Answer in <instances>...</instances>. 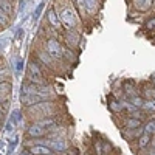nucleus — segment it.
Masks as SVG:
<instances>
[{"label": "nucleus", "mask_w": 155, "mask_h": 155, "mask_svg": "<svg viewBox=\"0 0 155 155\" xmlns=\"http://www.w3.org/2000/svg\"><path fill=\"white\" fill-rule=\"evenodd\" d=\"M28 115L37 116V118H47V116L53 115V106H51V102H47V101L37 102V104L28 107Z\"/></svg>", "instance_id": "obj_1"}, {"label": "nucleus", "mask_w": 155, "mask_h": 155, "mask_svg": "<svg viewBox=\"0 0 155 155\" xmlns=\"http://www.w3.org/2000/svg\"><path fill=\"white\" fill-rule=\"evenodd\" d=\"M45 50L53 59L64 58V48L61 47V44L56 41V39H48L47 44H45Z\"/></svg>", "instance_id": "obj_2"}, {"label": "nucleus", "mask_w": 155, "mask_h": 155, "mask_svg": "<svg viewBox=\"0 0 155 155\" xmlns=\"http://www.w3.org/2000/svg\"><path fill=\"white\" fill-rule=\"evenodd\" d=\"M45 99H47V95H44V93L20 95V102H22L23 106H27V107L34 106V104H37V102H42V101H45Z\"/></svg>", "instance_id": "obj_3"}, {"label": "nucleus", "mask_w": 155, "mask_h": 155, "mask_svg": "<svg viewBox=\"0 0 155 155\" xmlns=\"http://www.w3.org/2000/svg\"><path fill=\"white\" fill-rule=\"evenodd\" d=\"M61 22L71 30L76 25V12H74V9H71V8H65V9H64L61 12Z\"/></svg>", "instance_id": "obj_4"}, {"label": "nucleus", "mask_w": 155, "mask_h": 155, "mask_svg": "<svg viewBox=\"0 0 155 155\" xmlns=\"http://www.w3.org/2000/svg\"><path fill=\"white\" fill-rule=\"evenodd\" d=\"M45 134H47L45 127H42L39 123H33V124L28 127V135H30L31 138H41V137H44Z\"/></svg>", "instance_id": "obj_5"}, {"label": "nucleus", "mask_w": 155, "mask_h": 155, "mask_svg": "<svg viewBox=\"0 0 155 155\" xmlns=\"http://www.w3.org/2000/svg\"><path fill=\"white\" fill-rule=\"evenodd\" d=\"M28 152L31 155H51V149L47 147V146H42V144H36V146H31L28 149Z\"/></svg>", "instance_id": "obj_6"}, {"label": "nucleus", "mask_w": 155, "mask_h": 155, "mask_svg": "<svg viewBox=\"0 0 155 155\" xmlns=\"http://www.w3.org/2000/svg\"><path fill=\"white\" fill-rule=\"evenodd\" d=\"M28 76H34V78H42V70L37 65L36 61H30L28 64Z\"/></svg>", "instance_id": "obj_7"}, {"label": "nucleus", "mask_w": 155, "mask_h": 155, "mask_svg": "<svg viewBox=\"0 0 155 155\" xmlns=\"http://www.w3.org/2000/svg\"><path fill=\"white\" fill-rule=\"evenodd\" d=\"M48 20H50V23L53 25L54 28H59V27H61L59 16L56 14V11H54V9H50V11H48Z\"/></svg>", "instance_id": "obj_8"}, {"label": "nucleus", "mask_w": 155, "mask_h": 155, "mask_svg": "<svg viewBox=\"0 0 155 155\" xmlns=\"http://www.w3.org/2000/svg\"><path fill=\"white\" fill-rule=\"evenodd\" d=\"M150 135H147V134H143V135H140L138 137V147L140 149H144V147H147L149 144H150Z\"/></svg>", "instance_id": "obj_9"}, {"label": "nucleus", "mask_w": 155, "mask_h": 155, "mask_svg": "<svg viewBox=\"0 0 155 155\" xmlns=\"http://www.w3.org/2000/svg\"><path fill=\"white\" fill-rule=\"evenodd\" d=\"M124 124H126V127L129 129V130H134V129H138L141 126V120H137V118H132L130 116V118L126 120Z\"/></svg>", "instance_id": "obj_10"}, {"label": "nucleus", "mask_w": 155, "mask_h": 155, "mask_svg": "<svg viewBox=\"0 0 155 155\" xmlns=\"http://www.w3.org/2000/svg\"><path fill=\"white\" fill-rule=\"evenodd\" d=\"M37 56H39V59H41L45 65H50V67H53V58H51L48 53H44V51H39L37 53Z\"/></svg>", "instance_id": "obj_11"}, {"label": "nucleus", "mask_w": 155, "mask_h": 155, "mask_svg": "<svg viewBox=\"0 0 155 155\" xmlns=\"http://www.w3.org/2000/svg\"><path fill=\"white\" fill-rule=\"evenodd\" d=\"M143 130H144V134H147V135H155V118L146 123V126L143 127Z\"/></svg>", "instance_id": "obj_12"}, {"label": "nucleus", "mask_w": 155, "mask_h": 155, "mask_svg": "<svg viewBox=\"0 0 155 155\" xmlns=\"http://www.w3.org/2000/svg\"><path fill=\"white\" fill-rule=\"evenodd\" d=\"M96 6H98V0H85V11L93 14L96 11Z\"/></svg>", "instance_id": "obj_13"}, {"label": "nucleus", "mask_w": 155, "mask_h": 155, "mask_svg": "<svg viewBox=\"0 0 155 155\" xmlns=\"http://www.w3.org/2000/svg\"><path fill=\"white\" fill-rule=\"evenodd\" d=\"M130 104L135 107V109H141L143 107V104H144V99L141 98V96H130Z\"/></svg>", "instance_id": "obj_14"}, {"label": "nucleus", "mask_w": 155, "mask_h": 155, "mask_svg": "<svg viewBox=\"0 0 155 155\" xmlns=\"http://www.w3.org/2000/svg\"><path fill=\"white\" fill-rule=\"evenodd\" d=\"M11 88H12V85H11L8 81H5V82H0V95L5 96V95L11 93Z\"/></svg>", "instance_id": "obj_15"}, {"label": "nucleus", "mask_w": 155, "mask_h": 155, "mask_svg": "<svg viewBox=\"0 0 155 155\" xmlns=\"http://www.w3.org/2000/svg\"><path fill=\"white\" fill-rule=\"evenodd\" d=\"M141 109H144L146 112H155V99H149V101H144V104Z\"/></svg>", "instance_id": "obj_16"}, {"label": "nucleus", "mask_w": 155, "mask_h": 155, "mask_svg": "<svg viewBox=\"0 0 155 155\" xmlns=\"http://www.w3.org/2000/svg\"><path fill=\"white\" fill-rule=\"evenodd\" d=\"M20 118H22V115H20V110H12V112H11L9 121H12L14 124H19V123H20Z\"/></svg>", "instance_id": "obj_17"}, {"label": "nucleus", "mask_w": 155, "mask_h": 155, "mask_svg": "<svg viewBox=\"0 0 155 155\" xmlns=\"http://www.w3.org/2000/svg\"><path fill=\"white\" fill-rule=\"evenodd\" d=\"M67 42H68V45H76L78 44V34L76 33H67Z\"/></svg>", "instance_id": "obj_18"}, {"label": "nucleus", "mask_w": 155, "mask_h": 155, "mask_svg": "<svg viewBox=\"0 0 155 155\" xmlns=\"http://www.w3.org/2000/svg\"><path fill=\"white\" fill-rule=\"evenodd\" d=\"M0 9H3V12H6V14L11 11V5L8 0H0Z\"/></svg>", "instance_id": "obj_19"}, {"label": "nucleus", "mask_w": 155, "mask_h": 155, "mask_svg": "<svg viewBox=\"0 0 155 155\" xmlns=\"http://www.w3.org/2000/svg\"><path fill=\"white\" fill-rule=\"evenodd\" d=\"M14 127H16L14 123H12V121H8V123H6V127H5V130H6L8 134H12V132H14Z\"/></svg>", "instance_id": "obj_20"}, {"label": "nucleus", "mask_w": 155, "mask_h": 155, "mask_svg": "<svg viewBox=\"0 0 155 155\" xmlns=\"http://www.w3.org/2000/svg\"><path fill=\"white\" fill-rule=\"evenodd\" d=\"M5 14H6V12H2V9H0V23H2V25H5L8 22V17Z\"/></svg>", "instance_id": "obj_21"}, {"label": "nucleus", "mask_w": 155, "mask_h": 155, "mask_svg": "<svg viewBox=\"0 0 155 155\" xmlns=\"http://www.w3.org/2000/svg\"><path fill=\"white\" fill-rule=\"evenodd\" d=\"M135 2H137L138 8L141 6V3H146V5H144V8H147V6H149V2H150V0H135Z\"/></svg>", "instance_id": "obj_22"}, {"label": "nucleus", "mask_w": 155, "mask_h": 155, "mask_svg": "<svg viewBox=\"0 0 155 155\" xmlns=\"http://www.w3.org/2000/svg\"><path fill=\"white\" fill-rule=\"evenodd\" d=\"M42 8H44V5H42V3L37 6V9H36V12H34V19H37V17H39V14L42 12Z\"/></svg>", "instance_id": "obj_23"}, {"label": "nucleus", "mask_w": 155, "mask_h": 155, "mask_svg": "<svg viewBox=\"0 0 155 155\" xmlns=\"http://www.w3.org/2000/svg\"><path fill=\"white\" fill-rule=\"evenodd\" d=\"M6 153V149H5V144L0 143V155H5Z\"/></svg>", "instance_id": "obj_24"}, {"label": "nucleus", "mask_w": 155, "mask_h": 155, "mask_svg": "<svg viewBox=\"0 0 155 155\" xmlns=\"http://www.w3.org/2000/svg\"><path fill=\"white\" fill-rule=\"evenodd\" d=\"M20 155H31V153H30V152H28V150H23V152H22V153H20Z\"/></svg>", "instance_id": "obj_25"}, {"label": "nucleus", "mask_w": 155, "mask_h": 155, "mask_svg": "<svg viewBox=\"0 0 155 155\" xmlns=\"http://www.w3.org/2000/svg\"><path fill=\"white\" fill-rule=\"evenodd\" d=\"M2 116H3V113H2V110H0V120H2Z\"/></svg>", "instance_id": "obj_26"}, {"label": "nucleus", "mask_w": 155, "mask_h": 155, "mask_svg": "<svg viewBox=\"0 0 155 155\" xmlns=\"http://www.w3.org/2000/svg\"><path fill=\"white\" fill-rule=\"evenodd\" d=\"M2 127H3V126H2V123H0V130H2Z\"/></svg>", "instance_id": "obj_27"}]
</instances>
